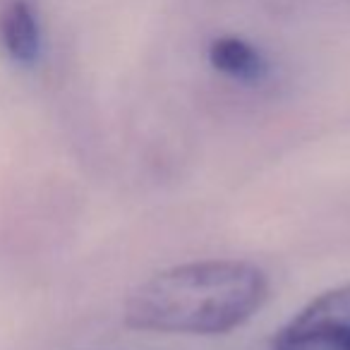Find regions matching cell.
Returning <instances> with one entry per match:
<instances>
[{"instance_id":"obj_1","label":"cell","mask_w":350,"mask_h":350,"mask_svg":"<svg viewBox=\"0 0 350 350\" xmlns=\"http://www.w3.org/2000/svg\"><path fill=\"white\" fill-rule=\"evenodd\" d=\"M269 300V278L245 259H200L163 269L130 293L125 324L183 336L230 334Z\"/></svg>"},{"instance_id":"obj_2","label":"cell","mask_w":350,"mask_h":350,"mask_svg":"<svg viewBox=\"0 0 350 350\" xmlns=\"http://www.w3.org/2000/svg\"><path fill=\"white\" fill-rule=\"evenodd\" d=\"M271 350H350V283L307 302L276 334Z\"/></svg>"},{"instance_id":"obj_3","label":"cell","mask_w":350,"mask_h":350,"mask_svg":"<svg viewBox=\"0 0 350 350\" xmlns=\"http://www.w3.org/2000/svg\"><path fill=\"white\" fill-rule=\"evenodd\" d=\"M0 41L15 63L34 65L41 55V27L27 0H12L0 15Z\"/></svg>"},{"instance_id":"obj_4","label":"cell","mask_w":350,"mask_h":350,"mask_svg":"<svg viewBox=\"0 0 350 350\" xmlns=\"http://www.w3.org/2000/svg\"><path fill=\"white\" fill-rule=\"evenodd\" d=\"M209 63L221 75L245 84L262 82L269 72V63L262 51L254 49L250 41L240 39V36H221V39L211 41Z\"/></svg>"}]
</instances>
